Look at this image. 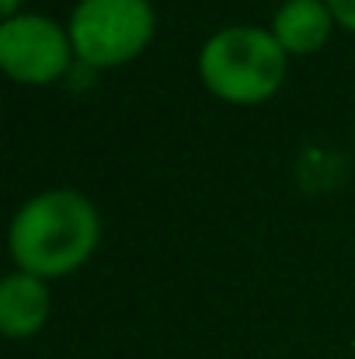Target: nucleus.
I'll return each mask as SVG.
<instances>
[{
	"label": "nucleus",
	"mask_w": 355,
	"mask_h": 359,
	"mask_svg": "<svg viewBox=\"0 0 355 359\" xmlns=\"http://www.w3.org/2000/svg\"><path fill=\"white\" fill-rule=\"evenodd\" d=\"M21 4H25V0H0V14H4V21H7V18H18V14H21Z\"/></svg>",
	"instance_id": "obj_8"
},
{
	"label": "nucleus",
	"mask_w": 355,
	"mask_h": 359,
	"mask_svg": "<svg viewBox=\"0 0 355 359\" xmlns=\"http://www.w3.org/2000/svg\"><path fill=\"white\" fill-rule=\"evenodd\" d=\"M324 4H328V11H331L335 25L355 35V0H324Z\"/></svg>",
	"instance_id": "obj_7"
},
{
	"label": "nucleus",
	"mask_w": 355,
	"mask_h": 359,
	"mask_svg": "<svg viewBox=\"0 0 355 359\" xmlns=\"http://www.w3.org/2000/svg\"><path fill=\"white\" fill-rule=\"evenodd\" d=\"M53 311L49 283L28 272H11L0 283V332L7 339H32L46 328Z\"/></svg>",
	"instance_id": "obj_5"
},
{
	"label": "nucleus",
	"mask_w": 355,
	"mask_h": 359,
	"mask_svg": "<svg viewBox=\"0 0 355 359\" xmlns=\"http://www.w3.org/2000/svg\"><path fill=\"white\" fill-rule=\"evenodd\" d=\"M67 32L77 63L88 70H116L153 42L157 11L150 0H77Z\"/></svg>",
	"instance_id": "obj_3"
},
{
	"label": "nucleus",
	"mask_w": 355,
	"mask_h": 359,
	"mask_svg": "<svg viewBox=\"0 0 355 359\" xmlns=\"http://www.w3.org/2000/svg\"><path fill=\"white\" fill-rule=\"evenodd\" d=\"M268 28L289 56H310L328 46L335 18L324 0H282Z\"/></svg>",
	"instance_id": "obj_6"
},
{
	"label": "nucleus",
	"mask_w": 355,
	"mask_h": 359,
	"mask_svg": "<svg viewBox=\"0 0 355 359\" xmlns=\"http://www.w3.org/2000/svg\"><path fill=\"white\" fill-rule=\"evenodd\" d=\"M74 60L77 53L67 25L32 11L0 21V67L11 81L42 88L60 81L74 67Z\"/></svg>",
	"instance_id": "obj_4"
},
{
	"label": "nucleus",
	"mask_w": 355,
	"mask_h": 359,
	"mask_svg": "<svg viewBox=\"0 0 355 359\" xmlns=\"http://www.w3.org/2000/svg\"><path fill=\"white\" fill-rule=\"evenodd\" d=\"M289 53L272 28L227 25L216 28L199 49V77L206 91L227 105H261L286 84Z\"/></svg>",
	"instance_id": "obj_2"
},
{
	"label": "nucleus",
	"mask_w": 355,
	"mask_h": 359,
	"mask_svg": "<svg viewBox=\"0 0 355 359\" xmlns=\"http://www.w3.org/2000/svg\"><path fill=\"white\" fill-rule=\"evenodd\" d=\"M98 241L102 213L77 189H46L25 199L7 231V248L18 272L46 283L84 269Z\"/></svg>",
	"instance_id": "obj_1"
}]
</instances>
